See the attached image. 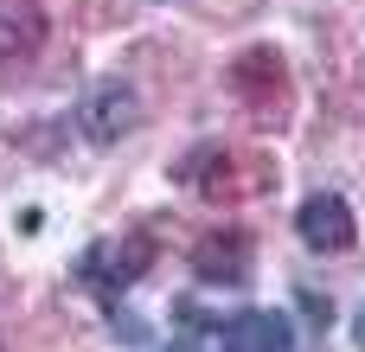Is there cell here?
<instances>
[{"mask_svg":"<svg viewBox=\"0 0 365 352\" xmlns=\"http://www.w3.org/2000/svg\"><path fill=\"white\" fill-rule=\"evenodd\" d=\"M154 269V237H109V244H90L83 250V263H77V276L96 289V295H128L141 276Z\"/></svg>","mask_w":365,"mask_h":352,"instance_id":"6da1fadb","label":"cell"},{"mask_svg":"<svg viewBox=\"0 0 365 352\" xmlns=\"http://www.w3.org/2000/svg\"><path fill=\"white\" fill-rule=\"evenodd\" d=\"M135 122H141V96H135L122 77H103V83L83 96V109H77V128H83V141H96V147H115L122 135H135Z\"/></svg>","mask_w":365,"mask_h":352,"instance_id":"7a4b0ae2","label":"cell"},{"mask_svg":"<svg viewBox=\"0 0 365 352\" xmlns=\"http://www.w3.org/2000/svg\"><path fill=\"white\" fill-rule=\"evenodd\" d=\"M295 231H302L308 250H353V237H359L353 205H346L340 192H314V199L295 212Z\"/></svg>","mask_w":365,"mask_h":352,"instance_id":"3957f363","label":"cell"},{"mask_svg":"<svg viewBox=\"0 0 365 352\" xmlns=\"http://www.w3.org/2000/svg\"><path fill=\"white\" fill-rule=\"evenodd\" d=\"M218 346L225 352H289L295 346V327L276 308H244V314L218 321Z\"/></svg>","mask_w":365,"mask_h":352,"instance_id":"277c9868","label":"cell"},{"mask_svg":"<svg viewBox=\"0 0 365 352\" xmlns=\"http://www.w3.org/2000/svg\"><path fill=\"white\" fill-rule=\"evenodd\" d=\"M192 276L212 282V289H237L250 276V231H212L192 250Z\"/></svg>","mask_w":365,"mask_h":352,"instance_id":"5b68a950","label":"cell"},{"mask_svg":"<svg viewBox=\"0 0 365 352\" xmlns=\"http://www.w3.org/2000/svg\"><path fill=\"white\" fill-rule=\"evenodd\" d=\"M231 83H237V96L257 109V115H276L282 109V96H289V77H282V58L276 51H244L237 58V71H231Z\"/></svg>","mask_w":365,"mask_h":352,"instance_id":"8992f818","label":"cell"},{"mask_svg":"<svg viewBox=\"0 0 365 352\" xmlns=\"http://www.w3.org/2000/svg\"><path fill=\"white\" fill-rule=\"evenodd\" d=\"M51 19L38 0H0V58H32L45 45Z\"/></svg>","mask_w":365,"mask_h":352,"instance_id":"52a82bcc","label":"cell"},{"mask_svg":"<svg viewBox=\"0 0 365 352\" xmlns=\"http://www.w3.org/2000/svg\"><path fill=\"white\" fill-rule=\"evenodd\" d=\"M353 333H359V346H365V308H359V314H353Z\"/></svg>","mask_w":365,"mask_h":352,"instance_id":"ba28073f","label":"cell"}]
</instances>
